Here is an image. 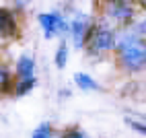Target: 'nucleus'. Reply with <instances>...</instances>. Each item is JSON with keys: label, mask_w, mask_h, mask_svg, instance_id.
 Wrapping results in <instances>:
<instances>
[{"label": "nucleus", "mask_w": 146, "mask_h": 138, "mask_svg": "<svg viewBox=\"0 0 146 138\" xmlns=\"http://www.w3.org/2000/svg\"><path fill=\"white\" fill-rule=\"evenodd\" d=\"M50 132H52L50 124H41V126L33 132V136H35V138H43V136H50Z\"/></svg>", "instance_id": "nucleus-10"}, {"label": "nucleus", "mask_w": 146, "mask_h": 138, "mask_svg": "<svg viewBox=\"0 0 146 138\" xmlns=\"http://www.w3.org/2000/svg\"><path fill=\"white\" fill-rule=\"evenodd\" d=\"M39 21H41V27H43L47 37H52V35H56V33H60V31L66 29L64 21H60V17H56V15H41Z\"/></svg>", "instance_id": "nucleus-2"}, {"label": "nucleus", "mask_w": 146, "mask_h": 138, "mask_svg": "<svg viewBox=\"0 0 146 138\" xmlns=\"http://www.w3.org/2000/svg\"><path fill=\"white\" fill-rule=\"evenodd\" d=\"M138 132H142V134H146V126H142V124H132Z\"/></svg>", "instance_id": "nucleus-13"}, {"label": "nucleus", "mask_w": 146, "mask_h": 138, "mask_svg": "<svg viewBox=\"0 0 146 138\" xmlns=\"http://www.w3.org/2000/svg\"><path fill=\"white\" fill-rule=\"evenodd\" d=\"M74 81H76V85H78L80 89H84V91H93V89H97V85H95V81L91 76H86V74H74Z\"/></svg>", "instance_id": "nucleus-8"}, {"label": "nucleus", "mask_w": 146, "mask_h": 138, "mask_svg": "<svg viewBox=\"0 0 146 138\" xmlns=\"http://www.w3.org/2000/svg\"><path fill=\"white\" fill-rule=\"evenodd\" d=\"M140 4H142V6H144V8H146V0H140Z\"/></svg>", "instance_id": "nucleus-16"}, {"label": "nucleus", "mask_w": 146, "mask_h": 138, "mask_svg": "<svg viewBox=\"0 0 146 138\" xmlns=\"http://www.w3.org/2000/svg\"><path fill=\"white\" fill-rule=\"evenodd\" d=\"M107 15L113 17V19L123 21V19H130L132 17V8L128 4H123V2H115V0H111V2L107 4Z\"/></svg>", "instance_id": "nucleus-3"}, {"label": "nucleus", "mask_w": 146, "mask_h": 138, "mask_svg": "<svg viewBox=\"0 0 146 138\" xmlns=\"http://www.w3.org/2000/svg\"><path fill=\"white\" fill-rule=\"evenodd\" d=\"M86 25H89V21H86V17H76L74 23H72V33H74V43L76 45H82L84 41V35H86Z\"/></svg>", "instance_id": "nucleus-6"}, {"label": "nucleus", "mask_w": 146, "mask_h": 138, "mask_svg": "<svg viewBox=\"0 0 146 138\" xmlns=\"http://www.w3.org/2000/svg\"><path fill=\"white\" fill-rule=\"evenodd\" d=\"M33 85H35V81H33V78H27L25 83H21V85H19L17 93H19V95H23V93H27V91H29V89H33Z\"/></svg>", "instance_id": "nucleus-11"}, {"label": "nucleus", "mask_w": 146, "mask_h": 138, "mask_svg": "<svg viewBox=\"0 0 146 138\" xmlns=\"http://www.w3.org/2000/svg\"><path fill=\"white\" fill-rule=\"evenodd\" d=\"M6 81H8L6 70H4V68H0V87H4V85H6Z\"/></svg>", "instance_id": "nucleus-12"}, {"label": "nucleus", "mask_w": 146, "mask_h": 138, "mask_svg": "<svg viewBox=\"0 0 146 138\" xmlns=\"http://www.w3.org/2000/svg\"><path fill=\"white\" fill-rule=\"evenodd\" d=\"M66 60H68V50H66V45H60V50H58V54H56V64L60 68H64Z\"/></svg>", "instance_id": "nucleus-9"}, {"label": "nucleus", "mask_w": 146, "mask_h": 138, "mask_svg": "<svg viewBox=\"0 0 146 138\" xmlns=\"http://www.w3.org/2000/svg\"><path fill=\"white\" fill-rule=\"evenodd\" d=\"M121 62L130 70H140L146 66V43L140 39L125 41L121 47Z\"/></svg>", "instance_id": "nucleus-1"}, {"label": "nucleus", "mask_w": 146, "mask_h": 138, "mask_svg": "<svg viewBox=\"0 0 146 138\" xmlns=\"http://www.w3.org/2000/svg\"><path fill=\"white\" fill-rule=\"evenodd\" d=\"M138 29H140V31H146V21H144V23H140V25H138Z\"/></svg>", "instance_id": "nucleus-15"}, {"label": "nucleus", "mask_w": 146, "mask_h": 138, "mask_svg": "<svg viewBox=\"0 0 146 138\" xmlns=\"http://www.w3.org/2000/svg\"><path fill=\"white\" fill-rule=\"evenodd\" d=\"M19 74L23 78H31L33 74V60L29 56H23L21 60H19Z\"/></svg>", "instance_id": "nucleus-7"}, {"label": "nucleus", "mask_w": 146, "mask_h": 138, "mask_svg": "<svg viewBox=\"0 0 146 138\" xmlns=\"http://www.w3.org/2000/svg\"><path fill=\"white\" fill-rule=\"evenodd\" d=\"M15 2H17V6H21V8H23V6H27L29 2H31V0H15Z\"/></svg>", "instance_id": "nucleus-14"}, {"label": "nucleus", "mask_w": 146, "mask_h": 138, "mask_svg": "<svg viewBox=\"0 0 146 138\" xmlns=\"http://www.w3.org/2000/svg\"><path fill=\"white\" fill-rule=\"evenodd\" d=\"M15 31H17V27H15V19H13L11 11L2 8V11H0V33L4 37H13Z\"/></svg>", "instance_id": "nucleus-4"}, {"label": "nucleus", "mask_w": 146, "mask_h": 138, "mask_svg": "<svg viewBox=\"0 0 146 138\" xmlns=\"http://www.w3.org/2000/svg\"><path fill=\"white\" fill-rule=\"evenodd\" d=\"M113 45V33L107 31V29H101L97 31L95 37H93V47L95 50H109Z\"/></svg>", "instance_id": "nucleus-5"}]
</instances>
